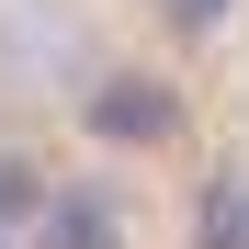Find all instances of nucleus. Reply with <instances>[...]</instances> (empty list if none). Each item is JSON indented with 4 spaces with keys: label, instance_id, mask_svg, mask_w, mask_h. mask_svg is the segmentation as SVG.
Returning <instances> with one entry per match:
<instances>
[{
    "label": "nucleus",
    "instance_id": "obj_1",
    "mask_svg": "<svg viewBox=\"0 0 249 249\" xmlns=\"http://www.w3.org/2000/svg\"><path fill=\"white\" fill-rule=\"evenodd\" d=\"M0 91L12 102L91 91V23L68 0H0Z\"/></svg>",
    "mask_w": 249,
    "mask_h": 249
},
{
    "label": "nucleus",
    "instance_id": "obj_2",
    "mask_svg": "<svg viewBox=\"0 0 249 249\" xmlns=\"http://www.w3.org/2000/svg\"><path fill=\"white\" fill-rule=\"evenodd\" d=\"M79 102H91V136H113V147H159L181 124V102L159 91V79H136V68H102Z\"/></svg>",
    "mask_w": 249,
    "mask_h": 249
},
{
    "label": "nucleus",
    "instance_id": "obj_3",
    "mask_svg": "<svg viewBox=\"0 0 249 249\" xmlns=\"http://www.w3.org/2000/svg\"><path fill=\"white\" fill-rule=\"evenodd\" d=\"M204 249H249V193H215V227H204Z\"/></svg>",
    "mask_w": 249,
    "mask_h": 249
},
{
    "label": "nucleus",
    "instance_id": "obj_4",
    "mask_svg": "<svg viewBox=\"0 0 249 249\" xmlns=\"http://www.w3.org/2000/svg\"><path fill=\"white\" fill-rule=\"evenodd\" d=\"M23 215H34V181H23V170H0V238H12Z\"/></svg>",
    "mask_w": 249,
    "mask_h": 249
},
{
    "label": "nucleus",
    "instance_id": "obj_5",
    "mask_svg": "<svg viewBox=\"0 0 249 249\" xmlns=\"http://www.w3.org/2000/svg\"><path fill=\"white\" fill-rule=\"evenodd\" d=\"M227 12V0H170V23H215Z\"/></svg>",
    "mask_w": 249,
    "mask_h": 249
}]
</instances>
